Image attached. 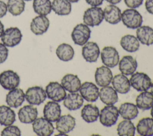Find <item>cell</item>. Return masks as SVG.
I'll return each instance as SVG.
<instances>
[{
  "label": "cell",
  "mask_w": 153,
  "mask_h": 136,
  "mask_svg": "<svg viewBox=\"0 0 153 136\" xmlns=\"http://www.w3.org/2000/svg\"><path fill=\"white\" fill-rule=\"evenodd\" d=\"M129 80L131 86L138 92L149 90L152 84L151 78L144 72H134L131 75Z\"/></svg>",
  "instance_id": "obj_5"
},
{
  "label": "cell",
  "mask_w": 153,
  "mask_h": 136,
  "mask_svg": "<svg viewBox=\"0 0 153 136\" xmlns=\"http://www.w3.org/2000/svg\"><path fill=\"white\" fill-rule=\"evenodd\" d=\"M108 2L110 3L111 4H114V5H115V4H117L118 3H120L121 0H106Z\"/></svg>",
  "instance_id": "obj_44"
},
{
  "label": "cell",
  "mask_w": 153,
  "mask_h": 136,
  "mask_svg": "<svg viewBox=\"0 0 153 136\" xmlns=\"http://www.w3.org/2000/svg\"><path fill=\"white\" fill-rule=\"evenodd\" d=\"M101 101L106 105H114L118 102L117 92L110 86L102 87L99 90V96Z\"/></svg>",
  "instance_id": "obj_24"
},
{
  "label": "cell",
  "mask_w": 153,
  "mask_h": 136,
  "mask_svg": "<svg viewBox=\"0 0 153 136\" xmlns=\"http://www.w3.org/2000/svg\"><path fill=\"white\" fill-rule=\"evenodd\" d=\"M150 113H151V116H152V117L153 118V106L151 107V112H150Z\"/></svg>",
  "instance_id": "obj_47"
},
{
  "label": "cell",
  "mask_w": 153,
  "mask_h": 136,
  "mask_svg": "<svg viewBox=\"0 0 153 136\" xmlns=\"http://www.w3.org/2000/svg\"><path fill=\"white\" fill-rule=\"evenodd\" d=\"M117 131L120 136H133L135 135L136 128L130 120L124 119L118 123Z\"/></svg>",
  "instance_id": "obj_35"
},
{
  "label": "cell",
  "mask_w": 153,
  "mask_h": 136,
  "mask_svg": "<svg viewBox=\"0 0 153 136\" xmlns=\"http://www.w3.org/2000/svg\"><path fill=\"white\" fill-rule=\"evenodd\" d=\"M7 6L10 13L16 16L24 11L25 3L24 0H8Z\"/></svg>",
  "instance_id": "obj_37"
},
{
  "label": "cell",
  "mask_w": 153,
  "mask_h": 136,
  "mask_svg": "<svg viewBox=\"0 0 153 136\" xmlns=\"http://www.w3.org/2000/svg\"><path fill=\"white\" fill-rule=\"evenodd\" d=\"M47 96L56 102H60L66 96V92L61 84L57 81L50 82L45 87Z\"/></svg>",
  "instance_id": "obj_11"
},
{
  "label": "cell",
  "mask_w": 153,
  "mask_h": 136,
  "mask_svg": "<svg viewBox=\"0 0 153 136\" xmlns=\"http://www.w3.org/2000/svg\"><path fill=\"white\" fill-rule=\"evenodd\" d=\"M79 91L83 99L88 102H95L99 96V89L92 82H84L81 84Z\"/></svg>",
  "instance_id": "obj_12"
},
{
  "label": "cell",
  "mask_w": 153,
  "mask_h": 136,
  "mask_svg": "<svg viewBox=\"0 0 153 136\" xmlns=\"http://www.w3.org/2000/svg\"><path fill=\"white\" fill-rule=\"evenodd\" d=\"M119 114L124 119H134L139 114L138 108L136 105L131 102H124L118 108Z\"/></svg>",
  "instance_id": "obj_29"
},
{
  "label": "cell",
  "mask_w": 153,
  "mask_h": 136,
  "mask_svg": "<svg viewBox=\"0 0 153 136\" xmlns=\"http://www.w3.org/2000/svg\"><path fill=\"white\" fill-rule=\"evenodd\" d=\"M4 32V26L2 23L0 21V37H1Z\"/></svg>",
  "instance_id": "obj_45"
},
{
  "label": "cell",
  "mask_w": 153,
  "mask_h": 136,
  "mask_svg": "<svg viewBox=\"0 0 153 136\" xmlns=\"http://www.w3.org/2000/svg\"><path fill=\"white\" fill-rule=\"evenodd\" d=\"M85 2L91 7H99L103 4L104 0H85Z\"/></svg>",
  "instance_id": "obj_43"
},
{
  "label": "cell",
  "mask_w": 153,
  "mask_h": 136,
  "mask_svg": "<svg viewBox=\"0 0 153 136\" xmlns=\"http://www.w3.org/2000/svg\"><path fill=\"white\" fill-rule=\"evenodd\" d=\"M33 132L39 136H50L54 132V128L51 122L45 117L36 118L32 123Z\"/></svg>",
  "instance_id": "obj_9"
},
{
  "label": "cell",
  "mask_w": 153,
  "mask_h": 136,
  "mask_svg": "<svg viewBox=\"0 0 153 136\" xmlns=\"http://www.w3.org/2000/svg\"><path fill=\"white\" fill-rule=\"evenodd\" d=\"M145 6L146 11L151 14H153V0H146Z\"/></svg>",
  "instance_id": "obj_42"
},
{
  "label": "cell",
  "mask_w": 153,
  "mask_h": 136,
  "mask_svg": "<svg viewBox=\"0 0 153 136\" xmlns=\"http://www.w3.org/2000/svg\"><path fill=\"white\" fill-rule=\"evenodd\" d=\"M125 4L130 8L139 7L143 3V0H124Z\"/></svg>",
  "instance_id": "obj_40"
},
{
  "label": "cell",
  "mask_w": 153,
  "mask_h": 136,
  "mask_svg": "<svg viewBox=\"0 0 153 136\" xmlns=\"http://www.w3.org/2000/svg\"><path fill=\"white\" fill-rule=\"evenodd\" d=\"M82 48V56L88 62H95L97 61L100 52L98 44L93 41H88Z\"/></svg>",
  "instance_id": "obj_13"
},
{
  "label": "cell",
  "mask_w": 153,
  "mask_h": 136,
  "mask_svg": "<svg viewBox=\"0 0 153 136\" xmlns=\"http://www.w3.org/2000/svg\"><path fill=\"white\" fill-rule=\"evenodd\" d=\"M47 98L45 90L41 86L29 87L25 93V98L30 105H39L44 102Z\"/></svg>",
  "instance_id": "obj_8"
},
{
  "label": "cell",
  "mask_w": 153,
  "mask_h": 136,
  "mask_svg": "<svg viewBox=\"0 0 153 136\" xmlns=\"http://www.w3.org/2000/svg\"><path fill=\"white\" fill-rule=\"evenodd\" d=\"M44 117L51 122H56L61 116L60 105L57 102L48 101L44 105L43 110Z\"/></svg>",
  "instance_id": "obj_17"
},
{
  "label": "cell",
  "mask_w": 153,
  "mask_h": 136,
  "mask_svg": "<svg viewBox=\"0 0 153 136\" xmlns=\"http://www.w3.org/2000/svg\"><path fill=\"white\" fill-rule=\"evenodd\" d=\"M120 44L124 50L130 53L137 51L140 47V42L137 37L130 34H127L122 37Z\"/></svg>",
  "instance_id": "obj_28"
},
{
  "label": "cell",
  "mask_w": 153,
  "mask_h": 136,
  "mask_svg": "<svg viewBox=\"0 0 153 136\" xmlns=\"http://www.w3.org/2000/svg\"><path fill=\"white\" fill-rule=\"evenodd\" d=\"M119 115L118 109L116 106L106 105L99 113V120L102 125L111 127L117 123Z\"/></svg>",
  "instance_id": "obj_2"
},
{
  "label": "cell",
  "mask_w": 153,
  "mask_h": 136,
  "mask_svg": "<svg viewBox=\"0 0 153 136\" xmlns=\"http://www.w3.org/2000/svg\"><path fill=\"white\" fill-rule=\"evenodd\" d=\"M121 13L120 8L115 5H106L103 10L104 19L110 24L116 25L121 21Z\"/></svg>",
  "instance_id": "obj_22"
},
{
  "label": "cell",
  "mask_w": 153,
  "mask_h": 136,
  "mask_svg": "<svg viewBox=\"0 0 153 136\" xmlns=\"http://www.w3.org/2000/svg\"><path fill=\"white\" fill-rule=\"evenodd\" d=\"M99 110L98 107L91 104H85L81 110V116L87 123L96 122L99 117Z\"/></svg>",
  "instance_id": "obj_27"
},
{
  "label": "cell",
  "mask_w": 153,
  "mask_h": 136,
  "mask_svg": "<svg viewBox=\"0 0 153 136\" xmlns=\"http://www.w3.org/2000/svg\"><path fill=\"white\" fill-rule=\"evenodd\" d=\"M19 75L13 70H6L0 74V84L5 90L16 88L20 84Z\"/></svg>",
  "instance_id": "obj_10"
},
{
  "label": "cell",
  "mask_w": 153,
  "mask_h": 136,
  "mask_svg": "<svg viewBox=\"0 0 153 136\" xmlns=\"http://www.w3.org/2000/svg\"><path fill=\"white\" fill-rule=\"evenodd\" d=\"M50 26V20L46 16L39 15L32 20L30 25L31 31L36 35L46 32Z\"/></svg>",
  "instance_id": "obj_15"
},
{
  "label": "cell",
  "mask_w": 153,
  "mask_h": 136,
  "mask_svg": "<svg viewBox=\"0 0 153 136\" xmlns=\"http://www.w3.org/2000/svg\"><path fill=\"white\" fill-rule=\"evenodd\" d=\"M76 125L75 119L71 114L60 116L56 123V128L60 133L67 134L72 131Z\"/></svg>",
  "instance_id": "obj_18"
},
{
  "label": "cell",
  "mask_w": 153,
  "mask_h": 136,
  "mask_svg": "<svg viewBox=\"0 0 153 136\" xmlns=\"http://www.w3.org/2000/svg\"><path fill=\"white\" fill-rule=\"evenodd\" d=\"M33 8L35 13L41 16H47L52 10L51 2L50 0H33Z\"/></svg>",
  "instance_id": "obj_36"
},
{
  "label": "cell",
  "mask_w": 153,
  "mask_h": 136,
  "mask_svg": "<svg viewBox=\"0 0 153 136\" xmlns=\"http://www.w3.org/2000/svg\"><path fill=\"white\" fill-rule=\"evenodd\" d=\"M103 19V10L99 7L88 8L84 11L83 14L84 23L90 27L99 25Z\"/></svg>",
  "instance_id": "obj_3"
},
{
  "label": "cell",
  "mask_w": 153,
  "mask_h": 136,
  "mask_svg": "<svg viewBox=\"0 0 153 136\" xmlns=\"http://www.w3.org/2000/svg\"><path fill=\"white\" fill-rule=\"evenodd\" d=\"M71 3H76V2H78L79 0H68Z\"/></svg>",
  "instance_id": "obj_46"
},
{
  "label": "cell",
  "mask_w": 153,
  "mask_h": 136,
  "mask_svg": "<svg viewBox=\"0 0 153 136\" xmlns=\"http://www.w3.org/2000/svg\"><path fill=\"white\" fill-rule=\"evenodd\" d=\"M111 83L113 88L119 93L126 94L130 90V80L122 73L118 74L113 77Z\"/></svg>",
  "instance_id": "obj_19"
},
{
  "label": "cell",
  "mask_w": 153,
  "mask_h": 136,
  "mask_svg": "<svg viewBox=\"0 0 153 136\" xmlns=\"http://www.w3.org/2000/svg\"><path fill=\"white\" fill-rule=\"evenodd\" d=\"M119 70L125 75H130L136 71L137 62L130 55L124 56L119 61Z\"/></svg>",
  "instance_id": "obj_20"
},
{
  "label": "cell",
  "mask_w": 153,
  "mask_h": 136,
  "mask_svg": "<svg viewBox=\"0 0 153 136\" xmlns=\"http://www.w3.org/2000/svg\"><path fill=\"white\" fill-rule=\"evenodd\" d=\"M16 121V113L9 106L0 105V125L9 126Z\"/></svg>",
  "instance_id": "obj_32"
},
{
  "label": "cell",
  "mask_w": 153,
  "mask_h": 136,
  "mask_svg": "<svg viewBox=\"0 0 153 136\" xmlns=\"http://www.w3.org/2000/svg\"><path fill=\"white\" fill-rule=\"evenodd\" d=\"M95 81L100 87L109 85L113 78V74L110 68L106 66H101L96 68L94 74Z\"/></svg>",
  "instance_id": "obj_14"
},
{
  "label": "cell",
  "mask_w": 153,
  "mask_h": 136,
  "mask_svg": "<svg viewBox=\"0 0 153 136\" xmlns=\"http://www.w3.org/2000/svg\"><path fill=\"white\" fill-rule=\"evenodd\" d=\"M91 32L89 26L84 23H79L74 28L71 33V38L75 44L82 46L88 41Z\"/></svg>",
  "instance_id": "obj_4"
},
{
  "label": "cell",
  "mask_w": 153,
  "mask_h": 136,
  "mask_svg": "<svg viewBox=\"0 0 153 136\" xmlns=\"http://www.w3.org/2000/svg\"><path fill=\"white\" fill-rule=\"evenodd\" d=\"M56 53L60 60L64 62H68L74 58L75 52L70 44L62 43L57 47Z\"/></svg>",
  "instance_id": "obj_34"
},
{
  "label": "cell",
  "mask_w": 153,
  "mask_h": 136,
  "mask_svg": "<svg viewBox=\"0 0 153 136\" xmlns=\"http://www.w3.org/2000/svg\"><path fill=\"white\" fill-rule=\"evenodd\" d=\"M24 1H32V0H24Z\"/></svg>",
  "instance_id": "obj_49"
},
{
  "label": "cell",
  "mask_w": 153,
  "mask_h": 136,
  "mask_svg": "<svg viewBox=\"0 0 153 136\" xmlns=\"http://www.w3.org/2000/svg\"><path fill=\"white\" fill-rule=\"evenodd\" d=\"M100 57L103 65L109 68L116 67L120 61V56L117 50L112 46L104 47L100 53Z\"/></svg>",
  "instance_id": "obj_7"
},
{
  "label": "cell",
  "mask_w": 153,
  "mask_h": 136,
  "mask_svg": "<svg viewBox=\"0 0 153 136\" xmlns=\"http://www.w3.org/2000/svg\"><path fill=\"white\" fill-rule=\"evenodd\" d=\"M37 108L33 105H26L19 109L18 116L19 120L23 123H31L37 118Z\"/></svg>",
  "instance_id": "obj_21"
},
{
  "label": "cell",
  "mask_w": 153,
  "mask_h": 136,
  "mask_svg": "<svg viewBox=\"0 0 153 136\" xmlns=\"http://www.w3.org/2000/svg\"><path fill=\"white\" fill-rule=\"evenodd\" d=\"M136 37L141 44L146 46L153 44V28L149 26H140L136 30Z\"/></svg>",
  "instance_id": "obj_26"
},
{
  "label": "cell",
  "mask_w": 153,
  "mask_h": 136,
  "mask_svg": "<svg viewBox=\"0 0 153 136\" xmlns=\"http://www.w3.org/2000/svg\"><path fill=\"white\" fill-rule=\"evenodd\" d=\"M25 99V93L20 88H14L9 91L6 95L5 101L11 108H18L22 105Z\"/></svg>",
  "instance_id": "obj_16"
},
{
  "label": "cell",
  "mask_w": 153,
  "mask_h": 136,
  "mask_svg": "<svg viewBox=\"0 0 153 136\" xmlns=\"http://www.w3.org/2000/svg\"><path fill=\"white\" fill-rule=\"evenodd\" d=\"M136 129L140 135H153V118L148 117L142 118L138 122Z\"/></svg>",
  "instance_id": "obj_31"
},
{
  "label": "cell",
  "mask_w": 153,
  "mask_h": 136,
  "mask_svg": "<svg viewBox=\"0 0 153 136\" xmlns=\"http://www.w3.org/2000/svg\"><path fill=\"white\" fill-rule=\"evenodd\" d=\"M61 84L66 90L72 93L79 91L81 82L77 75L67 74L62 78Z\"/></svg>",
  "instance_id": "obj_23"
},
{
  "label": "cell",
  "mask_w": 153,
  "mask_h": 136,
  "mask_svg": "<svg viewBox=\"0 0 153 136\" xmlns=\"http://www.w3.org/2000/svg\"><path fill=\"white\" fill-rule=\"evenodd\" d=\"M7 4L2 1H0V18L3 17L7 12Z\"/></svg>",
  "instance_id": "obj_41"
},
{
  "label": "cell",
  "mask_w": 153,
  "mask_h": 136,
  "mask_svg": "<svg viewBox=\"0 0 153 136\" xmlns=\"http://www.w3.org/2000/svg\"><path fill=\"white\" fill-rule=\"evenodd\" d=\"M22 38V34L17 27L6 29L1 36V41L7 47H13L18 45Z\"/></svg>",
  "instance_id": "obj_6"
},
{
  "label": "cell",
  "mask_w": 153,
  "mask_h": 136,
  "mask_svg": "<svg viewBox=\"0 0 153 136\" xmlns=\"http://www.w3.org/2000/svg\"><path fill=\"white\" fill-rule=\"evenodd\" d=\"M121 21L127 28L134 29L142 26L143 18L135 8H127L121 13Z\"/></svg>",
  "instance_id": "obj_1"
},
{
  "label": "cell",
  "mask_w": 153,
  "mask_h": 136,
  "mask_svg": "<svg viewBox=\"0 0 153 136\" xmlns=\"http://www.w3.org/2000/svg\"><path fill=\"white\" fill-rule=\"evenodd\" d=\"M51 9L59 16H67L71 12L72 5L68 0H53Z\"/></svg>",
  "instance_id": "obj_33"
},
{
  "label": "cell",
  "mask_w": 153,
  "mask_h": 136,
  "mask_svg": "<svg viewBox=\"0 0 153 136\" xmlns=\"http://www.w3.org/2000/svg\"><path fill=\"white\" fill-rule=\"evenodd\" d=\"M136 105L138 108L147 110L153 106V93L151 92L143 91L136 98Z\"/></svg>",
  "instance_id": "obj_30"
},
{
  "label": "cell",
  "mask_w": 153,
  "mask_h": 136,
  "mask_svg": "<svg viewBox=\"0 0 153 136\" xmlns=\"http://www.w3.org/2000/svg\"><path fill=\"white\" fill-rule=\"evenodd\" d=\"M2 136H20L21 135V131L20 129L14 125L7 126L1 133Z\"/></svg>",
  "instance_id": "obj_38"
},
{
  "label": "cell",
  "mask_w": 153,
  "mask_h": 136,
  "mask_svg": "<svg viewBox=\"0 0 153 136\" xmlns=\"http://www.w3.org/2000/svg\"><path fill=\"white\" fill-rule=\"evenodd\" d=\"M8 50L3 43H0V64L4 63L7 59Z\"/></svg>",
  "instance_id": "obj_39"
},
{
  "label": "cell",
  "mask_w": 153,
  "mask_h": 136,
  "mask_svg": "<svg viewBox=\"0 0 153 136\" xmlns=\"http://www.w3.org/2000/svg\"><path fill=\"white\" fill-rule=\"evenodd\" d=\"M151 92L153 93V82L152 83V84H151Z\"/></svg>",
  "instance_id": "obj_48"
},
{
  "label": "cell",
  "mask_w": 153,
  "mask_h": 136,
  "mask_svg": "<svg viewBox=\"0 0 153 136\" xmlns=\"http://www.w3.org/2000/svg\"><path fill=\"white\" fill-rule=\"evenodd\" d=\"M84 103L82 96L77 92L70 93L63 99L64 106L69 110H76L80 108Z\"/></svg>",
  "instance_id": "obj_25"
}]
</instances>
